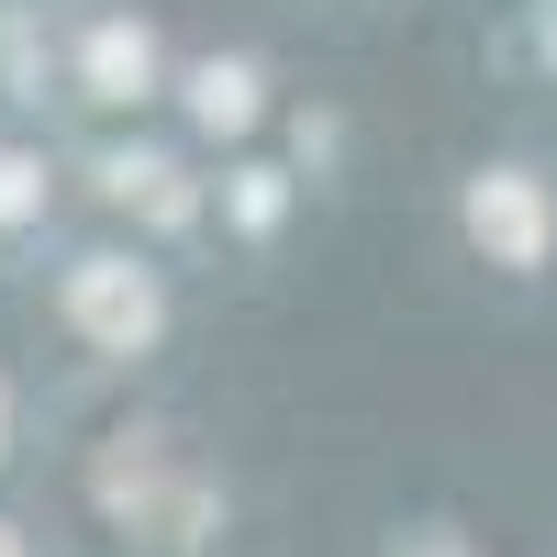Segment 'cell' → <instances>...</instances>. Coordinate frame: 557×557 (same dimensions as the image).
<instances>
[{"instance_id": "1", "label": "cell", "mask_w": 557, "mask_h": 557, "mask_svg": "<svg viewBox=\"0 0 557 557\" xmlns=\"http://www.w3.org/2000/svg\"><path fill=\"white\" fill-rule=\"evenodd\" d=\"M469 223H480V246L502 235L513 257H535V246H546V212H535V190H524L513 168H502V178H480V201H469Z\"/></svg>"}, {"instance_id": "2", "label": "cell", "mask_w": 557, "mask_h": 557, "mask_svg": "<svg viewBox=\"0 0 557 557\" xmlns=\"http://www.w3.org/2000/svg\"><path fill=\"white\" fill-rule=\"evenodd\" d=\"M123 257H89V278H78V312L101 323V335H146L157 323V301H146V278H112Z\"/></svg>"}, {"instance_id": "3", "label": "cell", "mask_w": 557, "mask_h": 557, "mask_svg": "<svg viewBox=\"0 0 557 557\" xmlns=\"http://www.w3.org/2000/svg\"><path fill=\"white\" fill-rule=\"evenodd\" d=\"M89 78H101V101H134V89L157 78V45L134 34V23H112V34H101V57H89Z\"/></svg>"}, {"instance_id": "4", "label": "cell", "mask_w": 557, "mask_h": 557, "mask_svg": "<svg viewBox=\"0 0 557 557\" xmlns=\"http://www.w3.org/2000/svg\"><path fill=\"white\" fill-rule=\"evenodd\" d=\"M190 89H201V123H246V112H257V78H246V67H201Z\"/></svg>"}, {"instance_id": "5", "label": "cell", "mask_w": 557, "mask_h": 557, "mask_svg": "<svg viewBox=\"0 0 557 557\" xmlns=\"http://www.w3.org/2000/svg\"><path fill=\"white\" fill-rule=\"evenodd\" d=\"M0 557H12V535H0Z\"/></svg>"}]
</instances>
